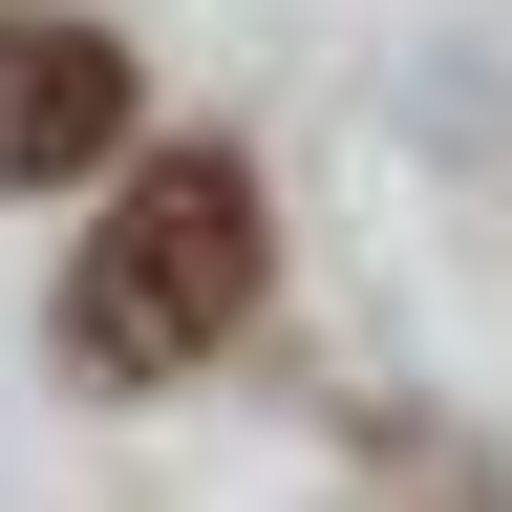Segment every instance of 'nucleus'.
Instances as JSON below:
<instances>
[{
    "mask_svg": "<svg viewBox=\"0 0 512 512\" xmlns=\"http://www.w3.org/2000/svg\"><path fill=\"white\" fill-rule=\"evenodd\" d=\"M256 320V171L235 150H128L107 235L64 256V363L86 384H171Z\"/></svg>",
    "mask_w": 512,
    "mask_h": 512,
    "instance_id": "nucleus-1",
    "label": "nucleus"
},
{
    "mask_svg": "<svg viewBox=\"0 0 512 512\" xmlns=\"http://www.w3.org/2000/svg\"><path fill=\"white\" fill-rule=\"evenodd\" d=\"M128 150V43L107 22H0V192H64Z\"/></svg>",
    "mask_w": 512,
    "mask_h": 512,
    "instance_id": "nucleus-2",
    "label": "nucleus"
}]
</instances>
